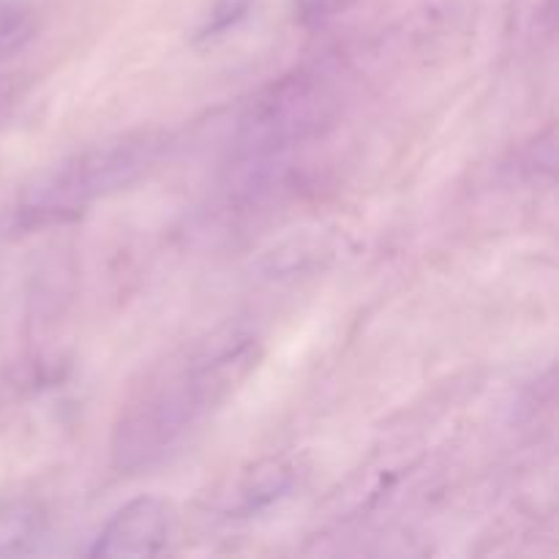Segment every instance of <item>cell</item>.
I'll use <instances>...</instances> for the list:
<instances>
[{"instance_id":"4","label":"cell","mask_w":559,"mask_h":559,"mask_svg":"<svg viewBox=\"0 0 559 559\" xmlns=\"http://www.w3.org/2000/svg\"><path fill=\"white\" fill-rule=\"evenodd\" d=\"M173 533V513L158 497L126 502L98 533L91 557H153L162 555Z\"/></svg>"},{"instance_id":"5","label":"cell","mask_w":559,"mask_h":559,"mask_svg":"<svg viewBox=\"0 0 559 559\" xmlns=\"http://www.w3.org/2000/svg\"><path fill=\"white\" fill-rule=\"evenodd\" d=\"M295 486V469L284 462H262L240 480V486L233 495V511L240 516H254L265 511L273 502L287 497V491Z\"/></svg>"},{"instance_id":"6","label":"cell","mask_w":559,"mask_h":559,"mask_svg":"<svg viewBox=\"0 0 559 559\" xmlns=\"http://www.w3.org/2000/svg\"><path fill=\"white\" fill-rule=\"evenodd\" d=\"M254 5L257 0H213L200 31H197V38L200 41H213V38L227 36L229 31H235L251 14Z\"/></svg>"},{"instance_id":"3","label":"cell","mask_w":559,"mask_h":559,"mask_svg":"<svg viewBox=\"0 0 559 559\" xmlns=\"http://www.w3.org/2000/svg\"><path fill=\"white\" fill-rule=\"evenodd\" d=\"M336 93L320 71H295L262 87L238 118L233 136L235 158L267 164L293 151L333 118Z\"/></svg>"},{"instance_id":"8","label":"cell","mask_w":559,"mask_h":559,"mask_svg":"<svg viewBox=\"0 0 559 559\" xmlns=\"http://www.w3.org/2000/svg\"><path fill=\"white\" fill-rule=\"evenodd\" d=\"M358 0H293L295 20L306 27H322L338 14L355 5Z\"/></svg>"},{"instance_id":"1","label":"cell","mask_w":559,"mask_h":559,"mask_svg":"<svg viewBox=\"0 0 559 559\" xmlns=\"http://www.w3.org/2000/svg\"><path fill=\"white\" fill-rule=\"evenodd\" d=\"M257 366L254 336L224 331L140 388L112 431V467L134 475L169 456Z\"/></svg>"},{"instance_id":"7","label":"cell","mask_w":559,"mask_h":559,"mask_svg":"<svg viewBox=\"0 0 559 559\" xmlns=\"http://www.w3.org/2000/svg\"><path fill=\"white\" fill-rule=\"evenodd\" d=\"M36 33L31 11L22 5H0V58L20 52Z\"/></svg>"},{"instance_id":"2","label":"cell","mask_w":559,"mask_h":559,"mask_svg":"<svg viewBox=\"0 0 559 559\" xmlns=\"http://www.w3.org/2000/svg\"><path fill=\"white\" fill-rule=\"evenodd\" d=\"M164 147L167 136L158 131H140L98 142L63 158L27 186L20 205L5 213L3 233L71 222L93 202L136 183L162 158Z\"/></svg>"}]
</instances>
